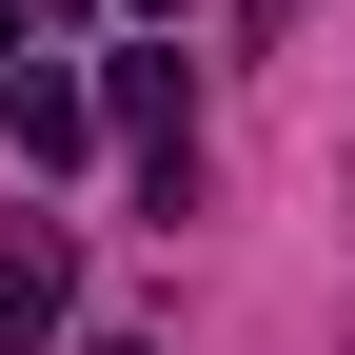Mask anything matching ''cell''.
Returning <instances> with one entry per match:
<instances>
[{"label": "cell", "instance_id": "6da1fadb", "mask_svg": "<svg viewBox=\"0 0 355 355\" xmlns=\"http://www.w3.org/2000/svg\"><path fill=\"white\" fill-rule=\"evenodd\" d=\"M0 139H20V158H99V79H60V60H0Z\"/></svg>", "mask_w": 355, "mask_h": 355}, {"label": "cell", "instance_id": "7a4b0ae2", "mask_svg": "<svg viewBox=\"0 0 355 355\" xmlns=\"http://www.w3.org/2000/svg\"><path fill=\"white\" fill-rule=\"evenodd\" d=\"M99 119H119V139H139V178L178 198V158H198V119H178V60H158V40H139V60L99 79Z\"/></svg>", "mask_w": 355, "mask_h": 355}, {"label": "cell", "instance_id": "3957f363", "mask_svg": "<svg viewBox=\"0 0 355 355\" xmlns=\"http://www.w3.org/2000/svg\"><path fill=\"white\" fill-rule=\"evenodd\" d=\"M60 316H79V257L60 237H0V355H40Z\"/></svg>", "mask_w": 355, "mask_h": 355}, {"label": "cell", "instance_id": "277c9868", "mask_svg": "<svg viewBox=\"0 0 355 355\" xmlns=\"http://www.w3.org/2000/svg\"><path fill=\"white\" fill-rule=\"evenodd\" d=\"M119 20H198V0H119Z\"/></svg>", "mask_w": 355, "mask_h": 355}, {"label": "cell", "instance_id": "5b68a950", "mask_svg": "<svg viewBox=\"0 0 355 355\" xmlns=\"http://www.w3.org/2000/svg\"><path fill=\"white\" fill-rule=\"evenodd\" d=\"M277 20H296V0H257V40H277Z\"/></svg>", "mask_w": 355, "mask_h": 355}]
</instances>
